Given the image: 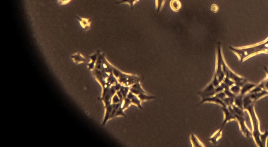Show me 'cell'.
<instances>
[{
  "label": "cell",
  "mask_w": 268,
  "mask_h": 147,
  "mask_svg": "<svg viewBox=\"0 0 268 147\" xmlns=\"http://www.w3.org/2000/svg\"><path fill=\"white\" fill-rule=\"evenodd\" d=\"M232 106H233L232 111L233 112V115L235 117V118H236L238 119V121H239L242 133H244V135H246V137L250 138L251 136L252 137V134H251V133L248 130V128L245 125L242 109L239 108L238 107L235 106L234 105H232Z\"/></svg>",
  "instance_id": "obj_3"
},
{
  "label": "cell",
  "mask_w": 268,
  "mask_h": 147,
  "mask_svg": "<svg viewBox=\"0 0 268 147\" xmlns=\"http://www.w3.org/2000/svg\"><path fill=\"white\" fill-rule=\"evenodd\" d=\"M76 18L84 30H89L90 29L91 24L92 23V20L91 19L87 18H81L79 16H76Z\"/></svg>",
  "instance_id": "obj_5"
},
{
  "label": "cell",
  "mask_w": 268,
  "mask_h": 147,
  "mask_svg": "<svg viewBox=\"0 0 268 147\" xmlns=\"http://www.w3.org/2000/svg\"><path fill=\"white\" fill-rule=\"evenodd\" d=\"M138 1L139 0H118L116 2L115 4L117 5H119V4H128L130 5L132 9H133L134 4Z\"/></svg>",
  "instance_id": "obj_11"
},
{
  "label": "cell",
  "mask_w": 268,
  "mask_h": 147,
  "mask_svg": "<svg viewBox=\"0 0 268 147\" xmlns=\"http://www.w3.org/2000/svg\"><path fill=\"white\" fill-rule=\"evenodd\" d=\"M72 0H57L58 4H59L61 5H66L71 1Z\"/></svg>",
  "instance_id": "obj_15"
},
{
  "label": "cell",
  "mask_w": 268,
  "mask_h": 147,
  "mask_svg": "<svg viewBox=\"0 0 268 147\" xmlns=\"http://www.w3.org/2000/svg\"><path fill=\"white\" fill-rule=\"evenodd\" d=\"M127 97L132 102V104L137 106L139 109H142V107L141 106V101L137 95H136L131 92H130L128 94Z\"/></svg>",
  "instance_id": "obj_6"
},
{
  "label": "cell",
  "mask_w": 268,
  "mask_h": 147,
  "mask_svg": "<svg viewBox=\"0 0 268 147\" xmlns=\"http://www.w3.org/2000/svg\"><path fill=\"white\" fill-rule=\"evenodd\" d=\"M130 92L137 95L141 102L144 101H150L156 98L155 96L148 95L147 94V92L142 89L141 84H140V82L136 83L130 87Z\"/></svg>",
  "instance_id": "obj_2"
},
{
  "label": "cell",
  "mask_w": 268,
  "mask_h": 147,
  "mask_svg": "<svg viewBox=\"0 0 268 147\" xmlns=\"http://www.w3.org/2000/svg\"><path fill=\"white\" fill-rule=\"evenodd\" d=\"M222 129H220L218 131H217L216 133L212 135L210 138L209 139V141H210L211 143L213 144H216L217 143V141L221 138L222 136Z\"/></svg>",
  "instance_id": "obj_10"
},
{
  "label": "cell",
  "mask_w": 268,
  "mask_h": 147,
  "mask_svg": "<svg viewBox=\"0 0 268 147\" xmlns=\"http://www.w3.org/2000/svg\"><path fill=\"white\" fill-rule=\"evenodd\" d=\"M199 94L202 98V100L213 96L217 94L216 87H214L211 82L208 84L203 89L198 92Z\"/></svg>",
  "instance_id": "obj_4"
},
{
  "label": "cell",
  "mask_w": 268,
  "mask_h": 147,
  "mask_svg": "<svg viewBox=\"0 0 268 147\" xmlns=\"http://www.w3.org/2000/svg\"><path fill=\"white\" fill-rule=\"evenodd\" d=\"M71 58L72 60L74 61V62L77 64H82L86 60L85 58H84V56L80 52H78L72 55L71 56Z\"/></svg>",
  "instance_id": "obj_9"
},
{
  "label": "cell",
  "mask_w": 268,
  "mask_h": 147,
  "mask_svg": "<svg viewBox=\"0 0 268 147\" xmlns=\"http://www.w3.org/2000/svg\"><path fill=\"white\" fill-rule=\"evenodd\" d=\"M190 140L192 147H204L201 141L196 137L195 135L192 133L190 135Z\"/></svg>",
  "instance_id": "obj_8"
},
{
  "label": "cell",
  "mask_w": 268,
  "mask_h": 147,
  "mask_svg": "<svg viewBox=\"0 0 268 147\" xmlns=\"http://www.w3.org/2000/svg\"><path fill=\"white\" fill-rule=\"evenodd\" d=\"M218 9V6H217L215 4H213L211 6V11L212 12H216Z\"/></svg>",
  "instance_id": "obj_16"
},
{
  "label": "cell",
  "mask_w": 268,
  "mask_h": 147,
  "mask_svg": "<svg viewBox=\"0 0 268 147\" xmlns=\"http://www.w3.org/2000/svg\"><path fill=\"white\" fill-rule=\"evenodd\" d=\"M166 1V0H156V9L158 13L161 11Z\"/></svg>",
  "instance_id": "obj_12"
},
{
  "label": "cell",
  "mask_w": 268,
  "mask_h": 147,
  "mask_svg": "<svg viewBox=\"0 0 268 147\" xmlns=\"http://www.w3.org/2000/svg\"><path fill=\"white\" fill-rule=\"evenodd\" d=\"M112 72L118 83L126 87H130L141 80L140 77L124 73L113 66H112Z\"/></svg>",
  "instance_id": "obj_1"
},
{
  "label": "cell",
  "mask_w": 268,
  "mask_h": 147,
  "mask_svg": "<svg viewBox=\"0 0 268 147\" xmlns=\"http://www.w3.org/2000/svg\"><path fill=\"white\" fill-rule=\"evenodd\" d=\"M268 137V130L265 129V132L264 134H261L260 137V140L262 143V147H266V142Z\"/></svg>",
  "instance_id": "obj_13"
},
{
  "label": "cell",
  "mask_w": 268,
  "mask_h": 147,
  "mask_svg": "<svg viewBox=\"0 0 268 147\" xmlns=\"http://www.w3.org/2000/svg\"><path fill=\"white\" fill-rule=\"evenodd\" d=\"M264 68H265V72L267 73V78H268V69L267 68V67H265V66L264 67Z\"/></svg>",
  "instance_id": "obj_17"
},
{
  "label": "cell",
  "mask_w": 268,
  "mask_h": 147,
  "mask_svg": "<svg viewBox=\"0 0 268 147\" xmlns=\"http://www.w3.org/2000/svg\"><path fill=\"white\" fill-rule=\"evenodd\" d=\"M132 102L130 101V98L126 97L125 98L123 102V109L124 110H126L129 107L132 105Z\"/></svg>",
  "instance_id": "obj_14"
},
{
  "label": "cell",
  "mask_w": 268,
  "mask_h": 147,
  "mask_svg": "<svg viewBox=\"0 0 268 147\" xmlns=\"http://www.w3.org/2000/svg\"><path fill=\"white\" fill-rule=\"evenodd\" d=\"M170 7L174 12H178L181 9V2L180 0H171Z\"/></svg>",
  "instance_id": "obj_7"
}]
</instances>
